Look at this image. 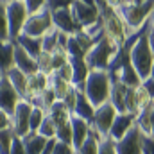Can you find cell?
<instances>
[{"label":"cell","mask_w":154,"mask_h":154,"mask_svg":"<svg viewBox=\"0 0 154 154\" xmlns=\"http://www.w3.org/2000/svg\"><path fill=\"white\" fill-rule=\"evenodd\" d=\"M113 7L131 32L142 29L154 9V0H131V2H113Z\"/></svg>","instance_id":"1"},{"label":"cell","mask_w":154,"mask_h":154,"mask_svg":"<svg viewBox=\"0 0 154 154\" xmlns=\"http://www.w3.org/2000/svg\"><path fill=\"white\" fill-rule=\"evenodd\" d=\"M97 7L100 13V20H102L106 38H109L113 43L122 47L125 43V39L129 38L131 31L127 29V25L124 23V20L116 13V9L113 7V2H99L97 0Z\"/></svg>","instance_id":"2"},{"label":"cell","mask_w":154,"mask_h":154,"mask_svg":"<svg viewBox=\"0 0 154 154\" xmlns=\"http://www.w3.org/2000/svg\"><path fill=\"white\" fill-rule=\"evenodd\" d=\"M109 91H111V75L109 72L104 70H91L82 86V93L86 99L91 102V106L97 109L104 106L109 100Z\"/></svg>","instance_id":"3"},{"label":"cell","mask_w":154,"mask_h":154,"mask_svg":"<svg viewBox=\"0 0 154 154\" xmlns=\"http://www.w3.org/2000/svg\"><path fill=\"white\" fill-rule=\"evenodd\" d=\"M118 48L120 47L116 43H113L111 39L106 38V36H102L99 41L93 43V47L84 56V61H86L88 68L90 70H104V72H108L109 63L113 61V57H115Z\"/></svg>","instance_id":"4"},{"label":"cell","mask_w":154,"mask_h":154,"mask_svg":"<svg viewBox=\"0 0 154 154\" xmlns=\"http://www.w3.org/2000/svg\"><path fill=\"white\" fill-rule=\"evenodd\" d=\"M152 65H154V56L152 50H151V45H149V39H147V32H145L131 48V66L136 70V74L140 75L142 81H145L151 75Z\"/></svg>","instance_id":"5"},{"label":"cell","mask_w":154,"mask_h":154,"mask_svg":"<svg viewBox=\"0 0 154 154\" xmlns=\"http://www.w3.org/2000/svg\"><path fill=\"white\" fill-rule=\"evenodd\" d=\"M5 14H7V25H9V38L14 43L16 38L22 34L29 16L23 0H5Z\"/></svg>","instance_id":"6"},{"label":"cell","mask_w":154,"mask_h":154,"mask_svg":"<svg viewBox=\"0 0 154 154\" xmlns=\"http://www.w3.org/2000/svg\"><path fill=\"white\" fill-rule=\"evenodd\" d=\"M74 22L79 27V31H84L88 27H91L93 23H97L100 20V13L97 7V2H86V0H75L70 5Z\"/></svg>","instance_id":"7"},{"label":"cell","mask_w":154,"mask_h":154,"mask_svg":"<svg viewBox=\"0 0 154 154\" xmlns=\"http://www.w3.org/2000/svg\"><path fill=\"white\" fill-rule=\"evenodd\" d=\"M116 115H118L116 109L109 104V102H106L104 106H100V108L95 109V115H93L91 122H90V131H91L99 140L108 138V136H109V129H111V125H113V122H115Z\"/></svg>","instance_id":"8"},{"label":"cell","mask_w":154,"mask_h":154,"mask_svg":"<svg viewBox=\"0 0 154 154\" xmlns=\"http://www.w3.org/2000/svg\"><path fill=\"white\" fill-rule=\"evenodd\" d=\"M52 27H54V25H52V14H50V11H48L47 5H45L39 13L27 16V22H25V25H23L22 34L31 36V38H43Z\"/></svg>","instance_id":"9"},{"label":"cell","mask_w":154,"mask_h":154,"mask_svg":"<svg viewBox=\"0 0 154 154\" xmlns=\"http://www.w3.org/2000/svg\"><path fill=\"white\" fill-rule=\"evenodd\" d=\"M31 111H32V106L27 100H20V104L16 106L14 113L11 116V129H13L14 136L23 138V136H27L31 133V129H29Z\"/></svg>","instance_id":"10"},{"label":"cell","mask_w":154,"mask_h":154,"mask_svg":"<svg viewBox=\"0 0 154 154\" xmlns=\"http://www.w3.org/2000/svg\"><path fill=\"white\" fill-rule=\"evenodd\" d=\"M151 102L152 100L147 95V91L143 90V86L131 88V90H127V97H125V113L138 116Z\"/></svg>","instance_id":"11"},{"label":"cell","mask_w":154,"mask_h":154,"mask_svg":"<svg viewBox=\"0 0 154 154\" xmlns=\"http://www.w3.org/2000/svg\"><path fill=\"white\" fill-rule=\"evenodd\" d=\"M93 39L90 38L84 31H79L75 34L68 36V41H66V56L68 57H84L88 54V50L93 47Z\"/></svg>","instance_id":"12"},{"label":"cell","mask_w":154,"mask_h":154,"mask_svg":"<svg viewBox=\"0 0 154 154\" xmlns=\"http://www.w3.org/2000/svg\"><path fill=\"white\" fill-rule=\"evenodd\" d=\"M142 138H143V134L134 124V127L122 140L115 142L116 154H143L142 152Z\"/></svg>","instance_id":"13"},{"label":"cell","mask_w":154,"mask_h":154,"mask_svg":"<svg viewBox=\"0 0 154 154\" xmlns=\"http://www.w3.org/2000/svg\"><path fill=\"white\" fill-rule=\"evenodd\" d=\"M20 95L14 91V88L9 84V81L5 77L0 79V109L9 116H13L16 106L20 104Z\"/></svg>","instance_id":"14"},{"label":"cell","mask_w":154,"mask_h":154,"mask_svg":"<svg viewBox=\"0 0 154 154\" xmlns=\"http://www.w3.org/2000/svg\"><path fill=\"white\" fill-rule=\"evenodd\" d=\"M70 5H72V4H70ZM50 14H52V25H54L56 31H59V32H63V34H66V36H72V34L79 32V27H77L75 22H74V16H72L70 7L54 11V13H50Z\"/></svg>","instance_id":"15"},{"label":"cell","mask_w":154,"mask_h":154,"mask_svg":"<svg viewBox=\"0 0 154 154\" xmlns=\"http://www.w3.org/2000/svg\"><path fill=\"white\" fill-rule=\"evenodd\" d=\"M134 124H136V116L129 115V113H118L113 125H111V129H109V136L108 138H111L113 142L122 140L134 127Z\"/></svg>","instance_id":"16"},{"label":"cell","mask_w":154,"mask_h":154,"mask_svg":"<svg viewBox=\"0 0 154 154\" xmlns=\"http://www.w3.org/2000/svg\"><path fill=\"white\" fill-rule=\"evenodd\" d=\"M14 66H16L20 72H23L27 77L38 72L36 59H32V57H31L20 45H16V43H14Z\"/></svg>","instance_id":"17"},{"label":"cell","mask_w":154,"mask_h":154,"mask_svg":"<svg viewBox=\"0 0 154 154\" xmlns=\"http://www.w3.org/2000/svg\"><path fill=\"white\" fill-rule=\"evenodd\" d=\"M70 127H72V147L79 149L90 136V124L77 118V116H72L70 118Z\"/></svg>","instance_id":"18"},{"label":"cell","mask_w":154,"mask_h":154,"mask_svg":"<svg viewBox=\"0 0 154 154\" xmlns=\"http://www.w3.org/2000/svg\"><path fill=\"white\" fill-rule=\"evenodd\" d=\"M70 65H72V72H74V79H72V86H75L77 90L82 91V86L86 82V79L90 75V68L84 61V57H68Z\"/></svg>","instance_id":"19"},{"label":"cell","mask_w":154,"mask_h":154,"mask_svg":"<svg viewBox=\"0 0 154 154\" xmlns=\"http://www.w3.org/2000/svg\"><path fill=\"white\" fill-rule=\"evenodd\" d=\"M113 81H118L120 84H124L125 88H138V86H142V79L140 75L136 74V70L131 66V65H127V66H124V68H120L118 72L115 74H109Z\"/></svg>","instance_id":"20"},{"label":"cell","mask_w":154,"mask_h":154,"mask_svg":"<svg viewBox=\"0 0 154 154\" xmlns=\"http://www.w3.org/2000/svg\"><path fill=\"white\" fill-rule=\"evenodd\" d=\"M48 88V75L36 72L32 75L27 77V95H25V100H31L32 97H38L39 93H43L45 90Z\"/></svg>","instance_id":"21"},{"label":"cell","mask_w":154,"mask_h":154,"mask_svg":"<svg viewBox=\"0 0 154 154\" xmlns=\"http://www.w3.org/2000/svg\"><path fill=\"white\" fill-rule=\"evenodd\" d=\"M127 90L124 84H120L118 81L111 79V91H109V104L116 109V113H125V97H127Z\"/></svg>","instance_id":"22"},{"label":"cell","mask_w":154,"mask_h":154,"mask_svg":"<svg viewBox=\"0 0 154 154\" xmlns=\"http://www.w3.org/2000/svg\"><path fill=\"white\" fill-rule=\"evenodd\" d=\"M14 66V43L0 41V75L4 77Z\"/></svg>","instance_id":"23"},{"label":"cell","mask_w":154,"mask_h":154,"mask_svg":"<svg viewBox=\"0 0 154 154\" xmlns=\"http://www.w3.org/2000/svg\"><path fill=\"white\" fill-rule=\"evenodd\" d=\"M4 77L9 81V84H11V86L14 88V91L20 95V99L25 100V95H27V75H25L23 72H20L16 66H13Z\"/></svg>","instance_id":"24"},{"label":"cell","mask_w":154,"mask_h":154,"mask_svg":"<svg viewBox=\"0 0 154 154\" xmlns=\"http://www.w3.org/2000/svg\"><path fill=\"white\" fill-rule=\"evenodd\" d=\"M95 115V108L91 106V102L86 99V95L79 90V95H77V102H75V108H74V113L72 116H77V118H81V120H84V122H91V118Z\"/></svg>","instance_id":"25"},{"label":"cell","mask_w":154,"mask_h":154,"mask_svg":"<svg viewBox=\"0 0 154 154\" xmlns=\"http://www.w3.org/2000/svg\"><path fill=\"white\" fill-rule=\"evenodd\" d=\"M48 140H45L43 136H39L38 133H29L27 136L22 138V143H23V151L25 154H41L45 145H47Z\"/></svg>","instance_id":"26"},{"label":"cell","mask_w":154,"mask_h":154,"mask_svg":"<svg viewBox=\"0 0 154 154\" xmlns=\"http://www.w3.org/2000/svg\"><path fill=\"white\" fill-rule=\"evenodd\" d=\"M16 45H20L32 59H38L39 54L43 52L41 50V38H31V36H25V34H20L16 41H14Z\"/></svg>","instance_id":"27"},{"label":"cell","mask_w":154,"mask_h":154,"mask_svg":"<svg viewBox=\"0 0 154 154\" xmlns=\"http://www.w3.org/2000/svg\"><path fill=\"white\" fill-rule=\"evenodd\" d=\"M48 86L54 90V93H56L57 100H61V99L68 93V90L72 88V84H70V82H66V81L59 79V77L54 75V74H50V75H48Z\"/></svg>","instance_id":"28"},{"label":"cell","mask_w":154,"mask_h":154,"mask_svg":"<svg viewBox=\"0 0 154 154\" xmlns=\"http://www.w3.org/2000/svg\"><path fill=\"white\" fill-rule=\"evenodd\" d=\"M59 45V31H56L54 27L41 38V50L47 54H52L54 50H57Z\"/></svg>","instance_id":"29"},{"label":"cell","mask_w":154,"mask_h":154,"mask_svg":"<svg viewBox=\"0 0 154 154\" xmlns=\"http://www.w3.org/2000/svg\"><path fill=\"white\" fill-rule=\"evenodd\" d=\"M100 142H102V140H99V138L90 131L88 140H86L79 149H75V154H99V145H100Z\"/></svg>","instance_id":"30"},{"label":"cell","mask_w":154,"mask_h":154,"mask_svg":"<svg viewBox=\"0 0 154 154\" xmlns=\"http://www.w3.org/2000/svg\"><path fill=\"white\" fill-rule=\"evenodd\" d=\"M38 134L43 136L45 140H54L56 138V124L52 122V118L48 115L43 118V122H41V125L38 129Z\"/></svg>","instance_id":"31"},{"label":"cell","mask_w":154,"mask_h":154,"mask_svg":"<svg viewBox=\"0 0 154 154\" xmlns=\"http://www.w3.org/2000/svg\"><path fill=\"white\" fill-rule=\"evenodd\" d=\"M0 41H11L7 14H5V0H0Z\"/></svg>","instance_id":"32"},{"label":"cell","mask_w":154,"mask_h":154,"mask_svg":"<svg viewBox=\"0 0 154 154\" xmlns=\"http://www.w3.org/2000/svg\"><path fill=\"white\" fill-rule=\"evenodd\" d=\"M13 138H14V133H13L11 127L0 131V154H9V151H11V143H13Z\"/></svg>","instance_id":"33"},{"label":"cell","mask_w":154,"mask_h":154,"mask_svg":"<svg viewBox=\"0 0 154 154\" xmlns=\"http://www.w3.org/2000/svg\"><path fill=\"white\" fill-rule=\"evenodd\" d=\"M45 116H47V113H45L43 109H39V108H32V111H31V118H29V129H31V133H38L39 125H41V122H43Z\"/></svg>","instance_id":"34"},{"label":"cell","mask_w":154,"mask_h":154,"mask_svg":"<svg viewBox=\"0 0 154 154\" xmlns=\"http://www.w3.org/2000/svg\"><path fill=\"white\" fill-rule=\"evenodd\" d=\"M36 66H38V72L45 74V75H50V74H52V61H50V54L41 52V54H39V57L36 59Z\"/></svg>","instance_id":"35"},{"label":"cell","mask_w":154,"mask_h":154,"mask_svg":"<svg viewBox=\"0 0 154 154\" xmlns=\"http://www.w3.org/2000/svg\"><path fill=\"white\" fill-rule=\"evenodd\" d=\"M50 61H52V74L54 72H57L66 61H68V56H66V52L65 50H54L52 54H50Z\"/></svg>","instance_id":"36"},{"label":"cell","mask_w":154,"mask_h":154,"mask_svg":"<svg viewBox=\"0 0 154 154\" xmlns=\"http://www.w3.org/2000/svg\"><path fill=\"white\" fill-rule=\"evenodd\" d=\"M77 95H79V90H77L75 86H72V88L68 90V93L61 99V102H63L65 108L70 111V115L74 113V108H75V102H77Z\"/></svg>","instance_id":"37"},{"label":"cell","mask_w":154,"mask_h":154,"mask_svg":"<svg viewBox=\"0 0 154 154\" xmlns=\"http://www.w3.org/2000/svg\"><path fill=\"white\" fill-rule=\"evenodd\" d=\"M54 75H57L59 79H63V81H66V82H70L72 84V79H74V72H72V65H70V59L57 70V72H54Z\"/></svg>","instance_id":"38"},{"label":"cell","mask_w":154,"mask_h":154,"mask_svg":"<svg viewBox=\"0 0 154 154\" xmlns=\"http://www.w3.org/2000/svg\"><path fill=\"white\" fill-rule=\"evenodd\" d=\"M23 4H25V9H27V14H29V16L39 13V11L47 5L45 0H23Z\"/></svg>","instance_id":"39"},{"label":"cell","mask_w":154,"mask_h":154,"mask_svg":"<svg viewBox=\"0 0 154 154\" xmlns=\"http://www.w3.org/2000/svg\"><path fill=\"white\" fill-rule=\"evenodd\" d=\"M99 154H116L115 151V142L111 138H104L99 145Z\"/></svg>","instance_id":"40"},{"label":"cell","mask_w":154,"mask_h":154,"mask_svg":"<svg viewBox=\"0 0 154 154\" xmlns=\"http://www.w3.org/2000/svg\"><path fill=\"white\" fill-rule=\"evenodd\" d=\"M52 154H75V149L70 143H63V142H57L56 140V145H54Z\"/></svg>","instance_id":"41"},{"label":"cell","mask_w":154,"mask_h":154,"mask_svg":"<svg viewBox=\"0 0 154 154\" xmlns=\"http://www.w3.org/2000/svg\"><path fill=\"white\" fill-rule=\"evenodd\" d=\"M142 152L143 154H154V138L152 136H145L142 138Z\"/></svg>","instance_id":"42"},{"label":"cell","mask_w":154,"mask_h":154,"mask_svg":"<svg viewBox=\"0 0 154 154\" xmlns=\"http://www.w3.org/2000/svg\"><path fill=\"white\" fill-rule=\"evenodd\" d=\"M9 154H25V151H23V143H22V138H18V136L13 138V143H11V151H9Z\"/></svg>","instance_id":"43"},{"label":"cell","mask_w":154,"mask_h":154,"mask_svg":"<svg viewBox=\"0 0 154 154\" xmlns=\"http://www.w3.org/2000/svg\"><path fill=\"white\" fill-rule=\"evenodd\" d=\"M142 86L147 91V95L151 97V100L154 102V81L152 79H145V81H142Z\"/></svg>","instance_id":"44"},{"label":"cell","mask_w":154,"mask_h":154,"mask_svg":"<svg viewBox=\"0 0 154 154\" xmlns=\"http://www.w3.org/2000/svg\"><path fill=\"white\" fill-rule=\"evenodd\" d=\"M9 127H11V116L7 115V113H4V111L0 109V131L9 129Z\"/></svg>","instance_id":"45"},{"label":"cell","mask_w":154,"mask_h":154,"mask_svg":"<svg viewBox=\"0 0 154 154\" xmlns=\"http://www.w3.org/2000/svg\"><path fill=\"white\" fill-rule=\"evenodd\" d=\"M151 25V23H149ZM147 39H149V45H151V50H152V56H154V27H149L147 31Z\"/></svg>","instance_id":"46"},{"label":"cell","mask_w":154,"mask_h":154,"mask_svg":"<svg viewBox=\"0 0 154 154\" xmlns=\"http://www.w3.org/2000/svg\"><path fill=\"white\" fill-rule=\"evenodd\" d=\"M149 118H151V131H149V136L154 138V102L151 104V115H149Z\"/></svg>","instance_id":"47"},{"label":"cell","mask_w":154,"mask_h":154,"mask_svg":"<svg viewBox=\"0 0 154 154\" xmlns=\"http://www.w3.org/2000/svg\"><path fill=\"white\" fill-rule=\"evenodd\" d=\"M149 23H151V27H154V9H152V13H151V18H149Z\"/></svg>","instance_id":"48"},{"label":"cell","mask_w":154,"mask_h":154,"mask_svg":"<svg viewBox=\"0 0 154 154\" xmlns=\"http://www.w3.org/2000/svg\"><path fill=\"white\" fill-rule=\"evenodd\" d=\"M149 79H152V81H154V65H152V70H151V75H149Z\"/></svg>","instance_id":"49"},{"label":"cell","mask_w":154,"mask_h":154,"mask_svg":"<svg viewBox=\"0 0 154 154\" xmlns=\"http://www.w3.org/2000/svg\"><path fill=\"white\" fill-rule=\"evenodd\" d=\"M0 79H2V75H0Z\"/></svg>","instance_id":"50"}]
</instances>
